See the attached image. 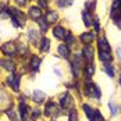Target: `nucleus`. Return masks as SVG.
Segmentation results:
<instances>
[{
    "label": "nucleus",
    "mask_w": 121,
    "mask_h": 121,
    "mask_svg": "<svg viewBox=\"0 0 121 121\" xmlns=\"http://www.w3.org/2000/svg\"><path fill=\"white\" fill-rule=\"evenodd\" d=\"M7 116H9V117H11L13 120L15 121V113H14L13 110H10V111H7Z\"/></svg>",
    "instance_id": "72a5a7b5"
},
{
    "label": "nucleus",
    "mask_w": 121,
    "mask_h": 121,
    "mask_svg": "<svg viewBox=\"0 0 121 121\" xmlns=\"http://www.w3.org/2000/svg\"><path fill=\"white\" fill-rule=\"evenodd\" d=\"M57 54L60 56L61 59L70 61L71 56H73V49L70 48V46H67L65 43H60V45L57 46Z\"/></svg>",
    "instance_id": "9b49d317"
},
{
    "label": "nucleus",
    "mask_w": 121,
    "mask_h": 121,
    "mask_svg": "<svg viewBox=\"0 0 121 121\" xmlns=\"http://www.w3.org/2000/svg\"><path fill=\"white\" fill-rule=\"evenodd\" d=\"M92 31L96 34L97 36H99L100 32H102V24H100V18H99V15H95L93 24H92Z\"/></svg>",
    "instance_id": "bb28decb"
},
{
    "label": "nucleus",
    "mask_w": 121,
    "mask_h": 121,
    "mask_svg": "<svg viewBox=\"0 0 121 121\" xmlns=\"http://www.w3.org/2000/svg\"><path fill=\"white\" fill-rule=\"evenodd\" d=\"M1 64H3V67H4L6 70H10L11 73L15 70V67H14V63H13V61H1Z\"/></svg>",
    "instance_id": "7c9ffc66"
},
{
    "label": "nucleus",
    "mask_w": 121,
    "mask_h": 121,
    "mask_svg": "<svg viewBox=\"0 0 121 121\" xmlns=\"http://www.w3.org/2000/svg\"><path fill=\"white\" fill-rule=\"evenodd\" d=\"M54 73L57 74L59 77H61V75H63V74H61V71H60V70H59V68H54Z\"/></svg>",
    "instance_id": "4c0bfd02"
},
{
    "label": "nucleus",
    "mask_w": 121,
    "mask_h": 121,
    "mask_svg": "<svg viewBox=\"0 0 121 121\" xmlns=\"http://www.w3.org/2000/svg\"><path fill=\"white\" fill-rule=\"evenodd\" d=\"M38 3H39V7H40V9H45V10H48L50 0H38Z\"/></svg>",
    "instance_id": "473e14b6"
},
{
    "label": "nucleus",
    "mask_w": 121,
    "mask_h": 121,
    "mask_svg": "<svg viewBox=\"0 0 121 121\" xmlns=\"http://www.w3.org/2000/svg\"><path fill=\"white\" fill-rule=\"evenodd\" d=\"M40 64H42V59H40L39 56H36V54H32V56H31V60H29V67H31V70L38 71L39 67H40Z\"/></svg>",
    "instance_id": "5701e85b"
},
{
    "label": "nucleus",
    "mask_w": 121,
    "mask_h": 121,
    "mask_svg": "<svg viewBox=\"0 0 121 121\" xmlns=\"http://www.w3.org/2000/svg\"><path fill=\"white\" fill-rule=\"evenodd\" d=\"M15 1H17L18 4H21V6H25V4H26V0H15Z\"/></svg>",
    "instance_id": "e433bc0d"
},
{
    "label": "nucleus",
    "mask_w": 121,
    "mask_h": 121,
    "mask_svg": "<svg viewBox=\"0 0 121 121\" xmlns=\"http://www.w3.org/2000/svg\"><path fill=\"white\" fill-rule=\"evenodd\" d=\"M102 70L103 73L106 74L109 78H116L117 75V68H116V64L114 63H107V64H102Z\"/></svg>",
    "instance_id": "dca6fc26"
},
{
    "label": "nucleus",
    "mask_w": 121,
    "mask_h": 121,
    "mask_svg": "<svg viewBox=\"0 0 121 121\" xmlns=\"http://www.w3.org/2000/svg\"><path fill=\"white\" fill-rule=\"evenodd\" d=\"M32 100L36 103V104H42L45 100H46V93L40 89H35L32 92Z\"/></svg>",
    "instance_id": "6ab92c4d"
},
{
    "label": "nucleus",
    "mask_w": 121,
    "mask_h": 121,
    "mask_svg": "<svg viewBox=\"0 0 121 121\" xmlns=\"http://www.w3.org/2000/svg\"><path fill=\"white\" fill-rule=\"evenodd\" d=\"M107 107H109L110 117H117L118 116V113H120V104L118 103H116L114 100H109Z\"/></svg>",
    "instance_id": "412c9836"
},
{
    "label": "nucleus",
    "mask_w": 121,
    "mask_h": 121,
    "mask_svg": "<svg viewBox=\"0 0 121 121\" xmlns=\"http://www.w3.org/2000/svg\"><path fill=\"white\" fill-rule=\"evenodd\" d=\"M96 59L102 64H107V63H113L114 54H113V52H97L96 50Z\"/></svg>",
    "instance_id": "4468645a"
},
{
    "label": "nucleus",
    "mask_w": 121,
    "mask_h": 121,
    "mask_svg": "<svg viewBox=\"0 0 121 121\" xmlns=\"http://www.w3.org/2000/svg\"><path fill=\"white\" fill-rule=\"evenodd\" d=\"M82 95L85 97H88V99H92V100L100 103V100H102V89L92 79H82Z\"/></svg>",
    "instance_id": "f257e3e1"
},
{
    "label": "nucleus",
    "mask_w": 121,
    "mask_h": 121,
    "mask_svg": "<svg viewBox=\"0 0 121 121\" xmlns=\"http://www.w3.org/2000/svg\"><path fill=\"white\" fill-rule=\"evenodd\" d=\"M96 9H97V0H86L85 1V9L84 10H88L91 13H96Z\"/></svg>",
    "instance_id": "a878e982"
},
{
    "label": "nucleus",
    "mask_w": 121,
    "mask_h": 121,
    "mask_svg": "<svg viewBox=\"0 0 121 121\" xmlns=\"http://www.w3.org/2000/svg\"><path fill=\"white\" fill-rule=\"evenodd\" d=\"M81 109L84 111L85 117L88 118V121H106L104 117H103V114H102V111L97 109V107L92 106L91 103L84 102V103L81 104Z\"/></svg>",
    "instance_id": "f03ea898"
},
{
    "label": "nucleus",
    "mask_w": 121,
    "mask_h": 121,
    "mask_svg": "<svg viewBox=\"0 0 121 121\" xmlns=\"http://www.w3.org/2000/svg\"><path fill=\"white\" fill-rule=\"evenodd\" d=\"M95 74H96V64H95V61L86 63L84 65V70H82V79H92Z\"/></svg>",
    "instance_id": "9d476101"
},
{
    "label": "nucleus",
    "mask_w": 121,
    "mask_h": 121,
    "mask_svg": "<svg viewBox=\"0 0 121 121\" xmlns=\"http://www.w3.org/2000/svg\"><path fill=\"white\" fill-rule=\"evenodd\" d=\"M20 114H21V120L22 121H28L31 117V110L28 107V104L25 102H21L20 104Z\"/></svg>",
    "instance_id": "aec40b11"
},
{
    "label": "nucleus",
    "mask_w": 121,
    "mask_h": 121,
    "mask_svg": "<svg viewBox=\"0 0 121 121\" xmlns=\"http://www.w3.org/2000/svg\"><path fill=\"white\" fill-rule=\"evenodd\" d=\"M45 18L48 20V22L50 25L53 24H59V20H60V14L57 10H53V9H48L45 13Z\"/></svg>",
    "instance_id": "ddd939ff"
},
{
    "label": "nucleus",
    "mask_w": 121,
    "mask_h": 121,
    "mask_svg": "<svg viewBox=\"0 0 121 121\" xmlns=\"http://www.w3.org/2000/svg\"><path fill=\"white\" fill-rule=\"evenodd\" d=\"M67 118H68V121H79V114H78L77 107L67 113Z\"/></svg>",
    "instance_id": "c756f323"
},
{
    "label": "nucleus",
    "mask_w": 121,
    "mask_h": 121,
    "mask_svg": "<svg viewBox=\"0 0 121 121\" xmlns=\"http://www.w3.org/2000/svg\"><path fill=\"white\" fill-rule=\"evenodd\" d=\"M39 50L42 53H48L49 50H50V39L46 38L45 35L40 38V40H39Z\"/></svg>",
    "instance_id": "4be33fe9"
},
{
    "label": "nucleus",
    "mask_w": 121,
    "mask_h": 121,
    "mask_svg": "<svg viewBox=\"0 0 121 121\" xmlns=\"http://www.w3.org/2000/svg\"><path fill=\"white\" fill-rule=\"evenodd\" d=\"M36 22H38V25H39V31H40L42 35H45L49 29H50V24L48 22V20L45 18V15H43L40 20H38Z\"/></svg>",
    "instance_id": "b1692460"
},
{
    "label": "nucleus",
    "mask_w": 121,
    "mask_h": 121,
    "mask_svg": "<svg viewBox=\"0 0 121 121\" xmlns=\"http://www.w3.org/2000/svg\"><path fill=\"white\" fill-rule=\"evenodd\" d=\"M7 81H9V84L11 85V88L14 91H18L20 89V77L18 75H9Z\"/></svg>",
    "instance_id": "393cba45"
},
{
    "label": "nucleus",
    "mask_w": 121,
    "mask_h": 121,
    "mask_svg": "<svg viewBox=\"0 0 121 121\" xmlns=\"http://www.w3.org/2000/svg\"><path fill=\"white\" fill-rule=\"evenodd\" d=\"M0 50H1L4 54H7V56H14V54L17 53V48H15V45L11 43V42H6L4 45H1Z\"/></svg>",
    "instance_id": "a211bd4d"
},
{
    "label": "nucleus",
    "mask_w": 121,
    "mask_h": 121,
    "mask_svg": "<svg viewBox=\"0 0 121 121\" xmlns=\"http://www.w3.org/2000/svg\"><path fill=\"white\" fill-rule=\"evenodd\" d=\"M118 85L121 86V68H120V74H118Z\"/></svg>",
    "instance_id": "58836bf2"
},
{
    "label": "nucleus",
    "mask_w": 121,
    "mask_h": 121,
    "mask_svg": "<svg viewBox=\"0 0 121 121\" xmlns=\"http://www.w3.org/2000/svg\"><path fill=\"white\" fill-rule=\"evenodd\" d=\"M113 24L116 25V26H117V28H118V29H121V18H118V20H117V21H114V22H113Z\"/></svg>",
    "instance_id": "c9c22d12"
},
{
    "label": "nucleus",
    "mask_w": 121,
    "mask_h": 121,
    "mask_svg": "<svg viewBox=\"0 0 121 121\" xmlns=\"http://www.w3.org/2000/svg\"><path fill=\"white\" fill-rule=\"evenodd\" d=\"M40 116H42V111L39 109H35V110L31 111V118H32V120H38Z\"/></svg>",
    "instance_id": "2f4dec72"
},
{
    "label": "nucleus",
    "mask_w": 121,
    "mask_h": 121,
    "mask_svg": "<svg viewBox=\"0 0 121 121\" xmlns=\"http://www.w3.org/2000/svg\"><path fill=\"white\" fill-rule=\"evenodd\" d=\"M96 50L97 52H113L111 50V45H110L109 39L106 38V35H99L96 38Z\"/></svg>",
    "instance_id": "6e6552de"
},
{
    "label": "nucleus",
    "mask_w": 121,
    "mask_h": 121,
    "mask_svg": "<svg viewBox=\"0 0 121 121\" xmlns=\"http://www.w3.org/2000/svg\"><path fill=\"white\" fill-rule=\"evenodd\" d=\"M7 11H9V14H11V21L15 26H24V24H25L24 13L17 10V9H13V7H9Z\"/></svg>",
    "instance_id": "423d86ee"
},
{
    "label": "nucleus",
    "mask_w": 121,
    "mask_h": 121,
    "mask_svg": "<svg viewBox=\"0 0 121 121\" xmlns=\"http://www.w3.org/2000/svg\"><path fill=\"white\" fill-rule=\"evenodd\" d=\"M59 106H60L63 113H68L70 110L75 109V99H74V96L68 91L60 93V96H59Z\"/></svg>",
    "instance_id": "7ed1b4c3"
},
{
    "label": "nucleus",
    "mask_w": 121,
    "mask_h": 121,
    "mask_svg": "<svg viewBox=\"0 0 121 121\" xmlns=\"http://www.w3.org/2000/svg\"><path fill=\"white\" fill-rule=\"evenodd\" d=\"M63 43H65L67 46H70V48L73 49L74 46H75V45H78L79 42H78V36L74 34L73 31H70V29H68V32H67V35H65V38H64Z\"/></svg>",
    "instance_id": "f3484780"
},
{
    "label": "nucleus",
    "mask_w": 121,
    "mask_h": 121,
    "mask_svg": "<svg viewBox=\"0 0 121 121\" xmlns=\"http://www.w3.org/2000/svg\"><path fill=\"white\" fill-rule=\"evenodd\" d=\"M73 4H74V0H56V6L60 10H64L67 7H71Z\"/></svg>",
    "instance_id": "cd10ccee"
},
{
    "label": "nucleus",
    "mask_w": 121,
    "mask_h": 121,
    "mask_svg": "<svg viewBox=\"0 0 121 121\" xmlns=\"http://www.w3.org/2000/svg\"><path fill=\"white\" fill-rule=\"evenodd\" d=\"M116 54H117V59H118V60H121V48H120V46H118V48H117V50H116Z\"/></svg>",
    "instance_id": "f704fd0d"
},
{
    "label": "nucleus",
    "mask_w": 121,
    "mask_h": 121,
    "mask_svg": "<svg viewBox=\"0 0 121 121\" xmlns=\"http://www.w3.org/2000/svg\"><path fill=\"white\" fill-rule=\"evenodd\" d=\"M96 38L97 35L92 31V29H86L84 32H81L78 35V42L84 46V45H93L96 42Z\"/></svg>",
    "instance_id": "39448f33"
},
{
    "label": "nucleus",
    "mask_w": 121,
    "mask_h": 121,
    "mask_svg": "<svg viewBox=\"0 0 121 121\" xmlns=\"http://www.w3.org/2000/svg\"><path fill=\"white\" fill-rule=\"evenodd\" d=\"M39 34H40V31H38V29H29V31H28V38H29L34 43H36V42L40 40Z\"/></svg>",
    "instance_id": "c85d7f7f"
},
{
    "label": "nucleus",
    "mask_w": 121,
    "mask_h": 121,
    "mask_svg": "<svg viewBox=\"0 0 121 121\" xmlns=\"http://www.w3.org/2000/svg\"><path fill=\"white\" fill-rule=\"evenodd\" d=\"M43 114L49 117V118H57L59 116L63 114L59 103H56L54 100H48L45 103V109H43Z\"/></svg>",
    "instance_id": "20e7f679"
},
{
    "label": "nucleus",
    "mask_w": 121,
    "mask_h": 121,
    "mask_svg": "<svg viewBox=\"0 0 121 121\" xmlns=\"http://www.w3.org/2000/svg\"><path fill=\"white\" fill-rule=\"evenodd\" d=\"M28 17L32 18L34 21H38L43 17V10L39 6H32V7L28 9Z\"/></svg>",
    "instance_id": "2eb2a0df"
},
{
    "label": "nucleus",
    "mask_w": 121,
    "mask_h": 121,
    "mask_svg": "<svg viewBox=\"0 0 121 121\" xmlns=\"http://www.w3.org/2000/svg\"><path fill=\"white\" fill-rule=\"evenodd\" d=\"M67 32H68V29L61 24H54L52 26V35H53L54 39H57V40H64Z\"/></svg>",
    "instance_id": "1a4fd4ad"
},
{
    "label": "nucleus",
    "mask_w": 121,
    "mask_h": 121,
    "mask_svg": "<svg viewBox=\"0 0 121 121\" xmlns=\"http://www.w3.org/2000/svg\"><path fill=\"white\" fill-rule=\"evenodd\" d=\"M95 15H96V14L88 11V10H82L81 17H82V22H84V26L86 28V29H91V28H92L93 20H95Z\"/></svg>",
    "instance_id": "f8f14e48"
},
{
    "label": "nucleus",
    "mask_w": 121,
    "mask_h": 121,
    "mask_svg": "<svg viewBox=\"0 0 121 121\" xmlns=\"http://www.w3.org/2000/svg\"><path fill=\"white\" fill-rule=\"evenodd\" d=\"M81 53L86 63H92L96 59V48L93 45H84L81 48Z\"/></svg>",
    "instance_id": "0eeeda50"
}]
</instances>
